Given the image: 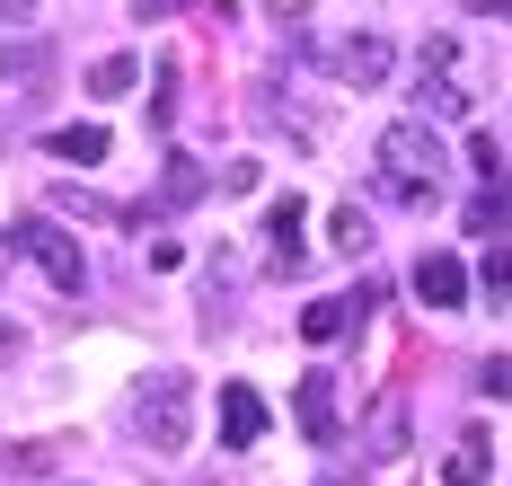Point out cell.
I'll use <instances>...</instances> for the list:
<instances>
[{
	"mask_svg": "<svg viewBox=\"0 0 512 486\" xmlns=\"http://www.w3.org/2000/svg\"><path fill=\"white\" fill-rule=\"evenodd\" d=\"M442 177H451V160H442V142H433L424 115H407V124L380 133V151H371V186H380L389 204H442Z\"/></svg>",
	"mask_w": 512,
	"mask_h": 486,
	"instance_id": "1",
	"label": "cell"
},
{
	"mask_svg": "<svg viewBox=\"0 0 512 486\" xmlns=\"http://www.w3.org/2000/svg\"><path fill=\"white\" fill-rule=\"evenodd\" d=\"M133 425H142V442H151L159 460H177V451L195 442V389H186L177 372H151L142 398H133Z\"/></svg>",
	"mask_w": 512,
	"mask_h": 486,
	"instance_id": "2",
	"label": "cell"
},
{
	"mask_svg": "<svg viewBox=\"0 0 512 486\" xmlns=\"http://www.w3.org/2000/svg\"><path fill=\"white\" fill-rule=\"evenodd\" d=\"M9 248H18L27 266H45L53 292H80V283H89V257H80V248L53 230V221H18V230H9Z\"/></svg>",
	"mask_w": 512,
	"mask_h": 486,
	"instance_id": "3",
	"label": "cell"
},
{
	"mask_svg": "<svg viewBox=\"0 0 512 486\" xmlns=\"http://www.w3.org/2000/svg\"><path fill=\"white\" fill-rule=\"evenodd\" d=\"M415 107H424V115H442V124H460V115H468L460 45H451V36H433V45H424V71H415Z\"/></svg>",
	"mask_w": 512,
	"mask_h": 486,
	"instance_id": "4",
	"label": "cell"
},
{
	"mask_svg": "<svg viewBox=\"0 0 512 486\" xmlns=\"http://www.w3.org/2000/svg\"><path fill=\"white\" fill-rule=\"evenodd\" d=\"M265 266H274V274H301L309 266V213H301V195H283V204L265 213Z\"/></svg>",
	"mask_w": 512,
	"mask_h": 486,
	"instance_id": "5",
	"label": "cell"
},
{
	"mask_svg": "<svg viewBox=\"0 0 512 486\" xmlns=\"http://www.w3.org/2000/svg\"><path fill=\"white\" fill-rule=\"evenodd\" d=\"M327 71H336V80H354V89H371V80H389V71H398V45L362 27L354 45H336V54H327Z\"/></svg>",
	"mask_w": 512,
	"mask_h": 486,
	"instance_id": "6",
	"label": "cell"
},
{
	"mask_svg": "<svg viewBox=\"0 0 512 486\" xmlns=\"http://www.w3.org/2000/svg\"><path fill=\"white\" fill-rule=\"evenodd\" d=\"M371 460L380 469L407 460V389H380V407H371Z\"/></svg>",
	"mask_w": 512,
	"mask_h": 486,
	"instance_id": "7",
	"label": "cell"
},
{
	"mask_svg": "<svg viewBox=\"0 0 512 486\" xmlns=\"http://www.w3.org/2000/svg\"><path fill=\"white\" fill-rule=\"evenodd\" d=\"M362 310H371V292H354V301H309L301 336H309V345H336V336H354V327H362Z\"/></svg>",
	"mask_w": 512,
	"mask_h": 486,
	"instance_id": "8",
	"label": "cell"
},
{
	"mask_svg": "<svg viewBox=\"0 0 512 486\" xmlns=\"http://www.w3.org/2000/svg\"><path fill=\"white\" fill-rule=\"evenodd\" d=\"M415 292H424L433 310H460V301H468V266H460V257H442V248H433V257L415 266Z\"/></svg>",
	"mask_w": 512,
	"mask_h": 486,
	"instance_id": "9",
	"label": "cell"
},
{
	"mask_svg": "<svg viewBox=\"0 0 512 486\" xmlns=\"http://www.w3.org/2000/svg\"><path fill=\"white\" fill-rule=\"evenodd\" d=\"M221 433H230V451H248L256 433H265V398H256L248 380H230V389H221Z\"/></svg>",
	"mask_w": 512,
	"mask_h": 486,
	"instance_id": "10",
	"label": "cell"
},
{
	"mask_svg": "<svg viewBox=\"0 0 512 486\" xmlns=\"http://www.w3.org/2000/svg\"><path fill=\"white\" fill-rule=\"evenodd\" d=\"M301 433L309 442H336V380L327 372H301Z\"/></svg>",
	"mask_w": 512,
	"mask_h": 486,
	"instance_id": "11",
	"label": "cell"
},
{
	"mask_svg": "<svg viewBox=\"0 0 512 486\" xmlns=\"http://www.w3.org/2000/svg\"><path fill=\"white\" fill-rule=\"evenodd\" d=\"M45 151H53V160H71V168H98L106 160V124H53Z\"/></svg>",
	"mask_w": 512,
	"mask_h": 486,
	"instance_id": "12",
	"label": "cell"
},
{
	"mask_svg": "<svg viewBox=\"0 0 512 486\" xmlns=\"http://www.w3.org/2000/svg\"><path fill=\"white\" fill-rule=\"evenodd\" d=\"M195 195H204V168H195V160H168V168H159L151 213H177V204H195Z\"/></svg>",
	"mask_w": 512,
	"mask_h": 486,
	"instance_id": "13",
	"label": "cell"
},
{
	"mask_svg": "<svg viewBox=\"0 0 512 486\" xmlns=\"http://www.w3.org/2000/svg\"><path fill=\"white\" fill-rule=\"evenodd\" d=\"M0 80H9V89H45V80H53V54L36 45V36H27V45L9 54V71H0Z\"/></svg>",
	"mask_w": 512,
	"mask_h": 486,
	"instance_id": "14",
	"label": "cell"
},
{
	"mask_svg": "<svg viewBox=\"0 0 512 486\" xmlns=\"http://www.w3.org/2000/svg\"><path fill=\"white\" fill-rule=\"evenodd\" d=\"M442 478L451 486H486V433H460V451L442 460Z\"/></svg>",
	"mask_w": 512,
	"mask_h": 486,
	"instance_id": "15",
	"label": "cell"
},
{
	"mask_svg": "<svg viewBox=\"0 0 512 486\" xmlns=\"http://www.w3.org/2000/svg\"><path fill=\"white\" fill-rule=\"evenodd\" d=\"M124 89H133V54H106L89 71V98H124Z\"/></svg>",
	"mask_w": 512,
	"mask_h": 486,
	"instance_id": "16",
	"label": "cell"
},
{
	"mask_svg": "<svg viewBox=\"0 0 512 486\" xmlns=\"http://www.w3.org/2000/svg\"><path fill=\"white\" fill-rule=\"evenodd\" d=\"M477 292H486V301H512V248H486V266H477Z\"/></svg>",
	"mask_w": 512,
	"mask_h": 486,
	"instance_id": "17",
	"label": "cell"
},
{
	"mask_svg": "<svg viewBox=\"0 0 512 486\" xmlns=\"http://www.w3.org/2000/svg\"><path fill=\"white\" fill-rule=\"evenodd\" d=\"M336 248H345V257H362V248H371V221H362L354 204H345V213H336Z\"/></svg>",
	"mask_w": 512,
	"mask_h": 486,
	"instance_id": "18",
	"label": "cell"
},
{
	"mask_svg": "<svg viewBox=\"0 0 512 486\" xmlns=\"http://www.w3.org/2000/svg\"><path fill=\"white\" fill-rule=\"evenodd\" d=\"M53 204H62V213H80V221H106V204L89 195V186H53Z\"/></svg>",
	"mask_w": 512,
	"mask_h": 486,
	"instance_id": "19",
	"label": "cell"
},
{
	"mask_svg": "<svg viewBox=\"0 0 512 486\" xmlns=\"http://www.w3.org/2000/svg\"><path fill=\"white\" fill-rule=\"evenodd\" d=\"M477 380H486V398H512V354H495V363H486Z\"/></svg>",
	"mask_w": 512,
	"mask_h": 486,
	"instance_id": "20",
	"label": "cell"
},
{
	"mask_svg": "<svg viewBox=\"0 0 512 486\" xmlns=\"http://www.w3.org/2000/svg\"><path fill=\"white\" fill-rule=\"evenodd\" d=\"M36 18V0H0V27H27Z\"/></svg>",
	"mask_w": 512,
	"mask_h": 486,
	"instance_id": "21",
	"label": "cell"
},
{
	"mask_svg": "<svg viewBox=\"0 0 512 486\" xmlns=\"http://www.w3.org/2000/svg\"><path fill=\"white\" fill-rule=\"evenodd\" d=\"M468 9H495V18H504V9H512V0H468Z\"/></svg>",
	"mask_w": 512,
	"mask_h": 486,
	"instance_id": "22",
	"label": "cell"
},
{
	"mask_svg": "<svg viewBox=\"0 0 512 486\" xmlns=\"http://www.w3.org/2000/svg\"><path fill=\"white\" fill-rule=\"evenodd\" d=\"M9 345H18V327H9V319H0V354H9Z\"/></svg>",
	"mask_w": 512,
	"mask_h": 486,
	"instance_id": "23",
	"label": "cell"
}]
</instances>
